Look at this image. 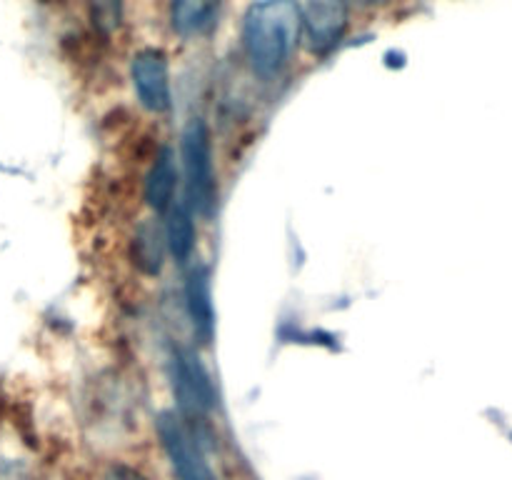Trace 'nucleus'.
Here are the masks:
<instances>
[{
  "label": "nucleus",
  "instance_id": "1",
  "mask_svg": "<svg viewBox=\"0 0 512 480\" xmlns=\"http://www.w3.org/2000/svg\"><path fill=\"white\" fill-rule=\"evenodd\" d=\"M303 10L295 0H260L243 23V45L260 78H273L298 48Z\"/></svg>",
  "mask_w": 512,
  "mask_h": 480
},
{
  "label": "nucleus",
  "instance_id": "2",
  "mask_svg": "<svg viewBox=\"0 0 512 480\" xmlns=\"http://www.w3.org/2000/svg\"><path fill=\"white\" fill-rule=\"evenodd\" d=\"M183 168L190 210L200 215L213 213L218 203V183L213 170V145L205 120L193 118L183 130Z\"/></svg>",
  "mask_w": 512,
  "mask_h": 480
},
{
  "label": "nucleus",
  "instance_id": "3",
  "mask_svg": "<svg viewBox=\"0 0 512 480\" xmlns=\"http://www.w3.org/2000/svg\"><path fill=\"white\" fill-rule=\"evenodd\" d=\"M158 435L178 480H215L203 448L175 413L158 415Z\"/></svg>",
  "mask_w": 512,
  "mask_h": 480
},
{
  "label": "nucleus",
  "instance_id": "4",
  "mask_svg": "<svg viewBox=\"0 0 512 480\" xmlns=\"http://www.w3.org/2000/svg\"><path fill=\"white\" fill-rule=\"evenodd\" d=\"M173 388L185 415H203L215 405V390L198 355L190 350L173 353Z\"/></svg>",
  "mask_w": 512,
  "mask_h": 480
},
{
  "label": "nucleus",
  "instance_id": "5",
  "mask_svg": "<svg viewBox=\"0 0 512 480\" xmlns=\"http://www.w3.org/2000/svg\"><path fill=\"white\" fill-rule=\"evenodd\" d=\"M130 73L140 105L150 113H165L170 108V73L163 50H140L133 58Z\"/></svg>",
  "mask_w": 512,
  "mask_h": 480
},
{
  "label": "nucleus",
  "instance_id": "6",
  "mask_svg": "<svg viewBox=\"0 0 512 480\" xmlns=\"http://www.w3.org/2000/svg\"><path fill=\"white\" fill-rule=\"evenodd\" d=\"M303 28L313 53H330L348 28V0H308Z\"/></svg>",
  "mask_w": 512,
  "mask_h": 480
},
{
  "label": "nucleus",
  "instance_id": "7",
  "mask_svg": "<svg viewBox=\"0 0 512 480\" xmlns=\"http://www.w3.org/2000/svg\"><path fill=\"white\" fill-rule=\"evenodd\" d=\"M175 188H178V168L175 155L170 148H163L155 155V163L145 178V200L155 213H168L175 203Z\"/></svg>",
  "mask_w": 512,
  "mask_h": 480
},
{
  "label": "nucleus",
  "instance_id": "8",
  "mask_svg": "<svg viewBox=\"0 0 512 480\" xmlns=\"http://www.w3.org/2000/svg\"><path fill=\"white\" fill-rule=\"evenodd\" d=\"M185 298H188V313L193 320V330L203 343L213 338V298H210V278L203 265L190 270L188 285H185Z\"/></svg>",
  "mask_w": 512,
  "mask_h": 480
},
{
  "label": "nucleus",
  "instance_id": "9",
  "mask_svg": "<svg viewBox=\"0 0 512 480\" xmlns=\"http://www.w3.org/2000/svg\"><path fill=\"white\" fill-rule=\"evenodd\" d=\"M220 0H173L170 5V20L175 33L183 38H198L215 25Z\"/></svg>",
  "mask_w": 512,
  "mask_h": 480
},
{
  "label": "nucleus",
  "instance_id": "10",
  "mask_svg": "<svg viewBox=\"0 0 512 480\" xmlns=\"http://www.w3.org/2000/svg\"><path fill=\"white\" fill-rule=\"evenodd\" d=\"M165 245L178 263H185L195 248L193 210L188 203L170 205V218L165 225Z\"/></svg>",
  "mask_w": 512,
  "mask_h": 480
},
{
  "label": "nucleus",
  "instance_id": "11",
  "mask_svg": "<svg viewBox=\"0 0 512 480\" xmlns=\"http://www.w3.org/2000/svg\"><path fill=\"white\" fill-rule=\"evenodd\" d=\"M165 233L155 223H143L133 238V260L143 273L158 275L165 258Z\"/></svg>",
  "mask_w": 512,
  "mask_h": 480
},
{
  "label": "nucleus",
  "instance_id": "12",
  "mask_svg": "<svg viewBox=\"0 0 512 480\" xmlns=\"http://www.w3.org/2000/svg\"><path fill=\"white\" fill-rule=\"evenodd\" d=\"M90 15L100 33H113L123 18V0H90Z\"/></svg>",
  "mask_w": 512,
  "mask_h": 480
},
{
  "label": "nucleus",
  "instance_id": "13",
  "mask_svg": "<svg viewBox=\"0 0 512 480\" xmlns=\"http://www.w3.org/2000/svg\"><path fill=\"white\" fill-rule=\"evenodd\" d=\"M105 480H145V478L140 473H135V470L125 468V465H115V468L108 470Z\"/></svg>",
  "mask_w": 512,
  "mask_h": 480
},
{
  "label": "nucleus",
  "instance_id": "14",
  "mask_svg": "<svg viewBox=\"0 0 512 480\" xmlns=\"http://www.w3.org/2000/svg\"><path fill=\"white\" fill-rule=\"evenodd\" d=\"M355 3H360V5H375V3H383V0H355Z\"/></svg>",
  "mask_w": 512,
  "mask_h": 480
}]
</instances>
